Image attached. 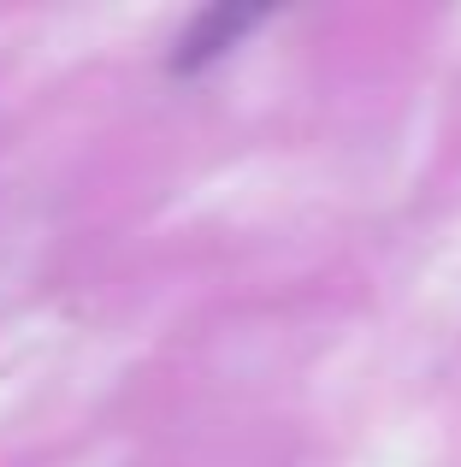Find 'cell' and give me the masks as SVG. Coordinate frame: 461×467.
Wrapping results in <instances>:
<instances>
[{"mask_svg": "<svg viewBox=\"0 0 461 467\" xmlns=\"http://www.w3.org/2000/svg\"><path fill=\"white\" fill-rule=\"evenodd\" d=\"M249 24H254V12H242V6H213V12H201V18H190V30L178 36L172 66L178 71H196V66H208V59H220L225 47L249 30Z\"/></svg>", "mask_w": 461, "mask_h": 467, "instance_id": "6da1fadb", "label": "cell"}]
</instances>
